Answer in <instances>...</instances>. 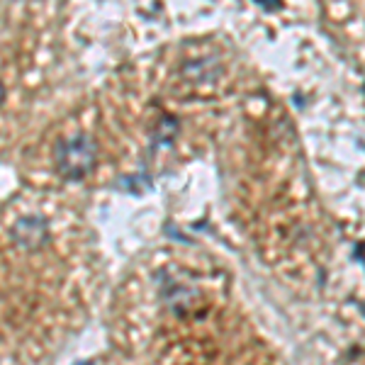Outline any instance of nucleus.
<instances>
[{"mask_svg":"<svg viewBox=\"0 0 365 365\" xmlns=\"http://www.w3.org/2000/svg\"><path fill=\"white\" fill-rule=\"evenodd\" d=\"M54 166L63 180H83L98 166V144L91 134L78 132L73 137L56 141Z\"/></svg>","mask_w":365,"mask_h":365,"instance_id":"nucleus-1","label":"nucleus"},{"mask_svg":"<svg viewBox=\"0 0 365 365\" xmlns=\"http://www.w3.org/2000/svg\"><path fill=\"white\" fill-rule=\"evenodd\" d=\"M10 237L20 249L39 251L51 241V229L42 215H27L15 222L13 229H10Z\"/></svg>","mask_w":365,"mask_h":365,"instance_id":"nucleus-2","label":"nucleus"},{"mask_svg":"<svg viewBox=\"0 0 365 365\" xmlns=\"http://www.w3.org/2000/svg\"><path fill=\"white\" fill-rule=\"evenodd\" d=\"M3 103H5V86H3V81H0V108H3Z\"/></svg>","mask_w":365,"mask_h":365,"instance_id":"nucleus-3","label":"nucleus"},{"mask_svg":"<svg viewBox=\"0 0 365 365\" xmlns=\"http://www.w3.org/2000/svg\"><path fill=\"white\" fill-rule=\"evenodd\" d=\"M76 365H96L93 361H81V363H76Z\"/></svg>","mask_w":365,"mask_h":365,"instance_id":"nucleus-4","label":"nucleus"}]
</instances>
